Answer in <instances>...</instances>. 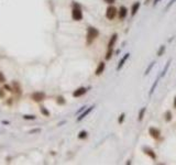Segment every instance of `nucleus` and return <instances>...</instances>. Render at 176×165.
I'll return each mask as SVG.
<instances>
[{"instance_id":"nucleus-32","label":"nucleus","mask_w":176,"mask_h":165,"mask_svg":"<svg viewBox=\"0 0 176 165\" xmlns=\"http://www.w3.org/2000/svg\"><path fill=\"white\" fill-rule=\"evenodd\" d=\"M0 97H5V92H3V89H0Z\"/></svg>"},{"instance_id":"nucleus-7","label":"nucleus","mask_w":176,"mask_h":165,"mask_svg":"<svg viewBox=\"0 0 176 165\" xmlns=\"http://www.w3.org/2000/svg\"><path fill=\"white\" fill-rule=\"evenodd\" d=\"M94 108H95V106H90V107H89V108L85 109L84 111H83V112H82V114L79 115V117H78V118H77V121H80V120H83V119H84L85 117H86V116L88 115V114H90V112H92V109H94Z\"/></svg>"},{"instance_id":"nucleus-27","label":"nucleus","mask_w":176,"mask_h":165,"mask_svg":"<svg viewBox=\"0 0 176 165\" xmlns=\"http://www.w3.org/2000/svg\"><path fill=\"white\" fill-rule=\"evenodd\" d=\"M175 1L176 0H171V1H169V3H167V6L165 7V10H169V8L171 7V6H173V3H174Z\"/></svg>"},{"instance_id":"nucleus-11","label":"nucleus","mask_w":176,"mask_h":165,"mask_svg":"<svg viewBox=\"0 0 176 165\" xmlns=\"http://www.w3.org/2000/svg\"><path fill=\"white\" fill-rule=\"evenodd\" d=\"M105 63L104 62H100L98 65V67H97V69H96V72H95V74L97 75V76H99V75H101L102 73H104V71H105Z\"/></svg>"},{"instance_id":"nucleus-17","label":"nucleus","mask_w":176,"mask_h":165,"mask_svg":"<svg viewBox=\"0 0 176 165\" xmlns=\"http://www.w3.org/2000/svg\"><path fill=\"white\" fill-rule=\"evenodd\" d=\"M87 136H88L87 131H80V132L78 133V139H86Z\"/></svg>"},{"instance_id":"nucleus-21","label":"nucleus","mask_w":176,"mask_h":165,"mask_svg":"<svg viewBox=\"0 0 176 165\" xmlns=\"http://www.w3.org/2000/svg\"><path fill=\"white\" fill-rule=\"evenodd\" d=\"M165 120L167 122L172 120V112H171V111H166V112H165Z\"/></svg>"},{"instance_id":"nucleus-4","label":"nucleus","mask_w":176,"mask_h":165,"mask_svg":"<svg viewBox=\"0 0 176 165\" xmlns=\"http://www.w3.org/2000/svg\"><path fill=\"white\" fill-rule=\"evenodd\" d=\"M31 98L35 102H40V101H42L45 98V94L41 93V92H36V93H33L31 95Z\"/></svg>"},{"instance_id":"nucleus-2","label":"nucleus","mask_w":176,"mask_h":165,"mask_svg":"<svg viewBox=\"0 0 176 165\" xmlns=\"http://www.w3.org/2000/svg\"><path fill=\"white\" fill-rule=\"evenodd\" d=\"M72 17L75 21H80L83 19V11L82 9L79 8L78 5L74 3V8H73V11H72Z\"/></svg>"},{"instance_id":"nucleus-14","label":"nucleus","mask_w":176,"mask_h":165,"mask_svg":"<svg viewBox=\"0 0 176 165\" xmlns=\"http://www.w3.org/2000/svg\"><path fill=\"white\" fill-rule=\"evenodd\" d=\"M145 111H147V108H145V107H143V108H142V109L140 110V111H139V117H138V120H139V121H142V120H143Z\"/></svg>"},{"instance_id":"nucleus-6","label":"nucleus","mask_w":176,"mask_h":165,"mask_svg":"<svg viewBox=\"0 0 176 165\" xmlns=\"http://www.w3.org/2000/svg\"><path fill=\"white\" fill-rule=\"evenodd\" d=\"M149 133H150V136H152L153 139H159V138H160V134H161L160 130L156 129V128H153V127H151V128L149 129Z\"/></svg>"},{"instance_id":"nucleus-8","label":"nucleus","mask_w":176,"mask_h":165,"mask_svg":"<svg viewBox=\"0 0 176 165\" xmlns=\"http://www.w3.org/2000/svg\"><path fill=\"white\" fill-rule=\"evenodd\" d=\"M129 57H130V54H129V53H127V54H126V55H124L123 57L120 59L119 64H118V66H117V71H120V69H121V68L123 67V65L126 64V62H127V59H128Z\"/></svg>"},{"instance_id":"nucleus-13","label":"nucleus","mask_w":176,"mask_h":165,"mask_svg":"<svg viewBox=\"0 0 176 165\" xmlns=\"http://www.w3.org/2000/svg\"><path fill=\"white\" fill-rule=\"evenodd\" d=\"M139 8H140V2H139V1H137L133 6H132V9H131V15H132V17H133L134 15H137V12H138Z\"/></svg>"},{"instance_id":"nucleus-3","label":"nucleus","mask_w":176,"mask_h":165,"mask_svg":"<svg viewBox=\"0 0 176 165\" xmlns=\"http://www.w3.org/2000/svg\"><path fill=\"white\" fill-rule=\"evenodd\" d=\"M117 12H118V10H117L116 7H113V6L108 7V9L106 10V17H107V19L113 20L116 18V15H117Z\"/></svg>"},{"instance_id":"nucleus-30","label":"nucleus","mask_w":176,"mask_h":165,"mask_svg":"<svg viewBox=\"0 0 176 165\" xmlns=\"http://www.w3.org/2000/svg\"><path fill=\"white\" fill-rule=\"evenodd\" d=\"M36 132H41V129H34L30 131V133H36Z\"/></svg>"},{"instance_id":"nucleus-28","label":"nucleus","mask_w":176,"mask_h":165,"mask_svg":"<svg viewBox=\"0 0 176 165\" xmlns=\"http://www.w3.org/2000/svg\"><path fill=\"white\" fill-rule=\"evenodd\" d=\"M6 81V77L3 76V74L0 72V83H5Z\"/></svg>"},{"instance_id":"nucleus-26","label":"nucleus","mask_w":176,"mask_h":165,"mask_svg":"<svg viewBox=\"0 0 176 165\" xmlns=\"http://www.w3.org/2000/svg\"><path fill=\"white\" fill-rule=\"evenodd\" d=\"M124 118H126V114H121L119 117V120H118V122H119L120 124L121 123H123V120H124Z\"/></svg>"},{"instance_id":"nucleus-22","label":"nucleus","mask_w":176,"mask_h":165,"mask_svg":"<svg viewBox=\"0 0 176 165\" xmlns=\"http://www.w3.org/2000/svg\"><path fill=\"white\" fill-rule=\"evenodd\" d=\"M23 119H25V120H35V116L24 115V116H23Z\"/></svg>"},{"instance_id":"nucleus-29","label":"nucleus","mask_w":176,"mask_h":165,"mask_svg":"<svg viewBox=\"0 0 176 165\" xmlns=\"http://www.w3.org/2000/svg\"><path fill=\"white\" fill-rule=\"evenodd\" d=\"M5 89H7V92H13L12 87L9 86V85H5Z\"/></svg>"},{"instance_id":"nucleus-31","label":"nucleus","mask_w":176,"mask_h":165,"mask_svg":"<svg viewBox=\"0 0 176 165\" xmlns=\"http://www.w3.org/2000/svg\"><path fill=\"white\" fill-rule=\"evenodd\" d=\"M86 108H87V107H86V106H83V107L80 108V109H79V110H78V111H77V114H79V112H83V111H84V110H85V109H86Z\"/></svg>"},{"instance_id":"nucleus-16","label":"nucleus","mask_w":176,"mask_h":165,"mask_svg":"<svg viewBox=\"0 0 176 165\" xmlns=\"http://www.w3.org/2000/svg\"><path fill=\"white\" fill-rule=\"evenodd\" d=\"M40 110H41V114H42V115H44L45 117H50V111L45 107H41L40 108Z\"/></svg>"},{"instance_id":"nucleus-23","label":"nucleus","mask_w":176,"mask_h":165,"mask_svg":"<svg viewBox=\"0 0 176 165\" xmlns=\"http://www.w3.org/2000/svg\"><path fill=\"white\" fill-rule=\"evenodd\" d=\"M112 53H113L112 50H108V52H107V54H106V56H105L106 59H110L111 56H112Z\"/></svg>"},{"instance_id":"nucleus-12","label":"nucleus","mask_w":176,"mask_h":165,"mask_svg":"<svg viewBox=\"0 0 176 165\" xmlns=\"http://www.w3.org/2000/svg\"><path fill=\"white\" fill-rule=\"evenodd\" d=\"M143 151H144V153L148 154L149 156L152 158V160H155V158H156V155H155V153L153 150H150V149H148V148H144Z\"/></svg>"},{"instance_id":"nucleus-5","label":"nucleus","mask_w":176,"mask_h":165,"mask_svg":"<svg viewBox=\"0 0 176 165\" xmlns=\"http://www.w3.org/2000/svg\"><path fill=\"white\" fill-rule=\"evenodd\" d=\"M87 88H85V87H79V88H77L74 93H73V96L74 97H76V98H78V97H82L83 95H85V94L87 93Z\"/></svg>"},{"instance_id":"nucleus-35","label":"nucleus","mask_w":176,"mask_h":165,"mask_svg":"<svg viewBox=\"0 0 176 165\" xmlns=\"http://www.w3.org/2000/svg\"><path fill=\"white\" fill-rule=\"evenodd\" d=\"M174 108H176V96L175 98H174Z\"/></svg>"},{"instance_id":"nucleus-33","label":"nucleus","mask_w":176,"mask_h":165,"mask_svg":"<svg viewBox=\"0 0 176 165\" xmlns=\"http://www.w3.org/2000/svg\"><path fill=\"white\" fill-rule=\"evenodd\" d=\"M105 2H107V3H114V1L116 0H104Z\"/></svg>"},{"instance_id":"nucleus-1","label":"nucleus","mask_w":176,"mask_h":165,"mask_svg":"<svg viewBox=\"0 0 176 165\" xmlns=\"http://www.w3.org/2000/svg\"><path fill=\"white\" fill-rule=\"evenodd\" d=\"M99 35V31L94 27H88L87 29V43H92V41Z\"/></svg>"},{"instance_id":"nucleus-20","label":"nucleus","mask_w":176,"mask_h":165,"mask_svg":"<svg viewBox=\"0 0 176 165\" xmlns=\"http://www.w3.org/2000/svg\"><path fill=\"white\" fill-rule=\"evenodd\" d=\"M157 81H159V79H156V80L154 81L153 86L151 87V89H150V93H149V95H152V94H153V92H154L155 88H156V86H157Z\"/></svg>"},{"instance_id":"nucleus-10","label":"nucleus","mask_w":176,"mask_h":165,"mask_svg":"<svg viewBox=\"0 0 176 165\" xmlns=\"http://www.w3.org/2000/svg\"><path fill=\"white\" fill-rule=\"evenodd\" d=\"M117 39H118V35L114 33V34L111 36V39H110L109 43H108V50H112L113 45H114V44H116V42H117Z\"/></svg>"},{"instance_id":"nucleus-18","label":"nucleus","mask_w":176,"mask_h":165,"mask_svg":"<svg viewBox=\"0 0 176 165\" xmlns=\"http://www.w3.org/2000/svg\"><path fill=\"white\" fill-rule=\"evenodd\" d=\"M13 86H14V90H15V93L19 94V95H21V88H20V85L17 84V83H13Z\"/></svg>"},{"instance_id":"nucleus-34","label":"nucleus","mask_w":176,"mask_h":165,"mask_svg":"<svg viewBox=\"0 0 176 165\" xmlns=\"http://www.w3.org/2000/svg\"><path fill=\"white\" fill-rule=\"evenodd\" d=\"M159 2H160V0H154V2H153V6H156Z\"/></svg>"},{"instance_id":"nucleus-15","label":"nucleus","mask_w":176,"mask_h":165,"mask_svg":"<svg viewBox=\"0 0 176 165\" xmlns=\"http://www.w3.org/2000/svg\"><path fill=\"white\" fill-rule=\"evenodd\" d=\"M169 64H171V59L167 61V63L165 64V67L163 68V72H162V74H161V77H164V76H165V74H166V72H167V69H169Z\"/></svg>"},{"instance_id":"nucleus-24","label":"nucleus","mask_w":176,"mask_h":165,"mask_svg":"<svg viewBox=\"0 0 176 165\" xmlns=\"http://www.w3.org/2000/svg\"><path fill=\"white\" fill-rule=\"evenodd\" d=\"M65 102H66V101H65V98H64V97H58V98H57V104H58V105H64Z\"/></svg>"},{"instance_id":"nucleus-9","label":"nucleus","mask_w":176,"mask_h":165,"mask_svg":"<svg viewBox=\"0 0 176 165\" xmlns=\"http://www.w3.org/2000/svg\"><path fill=\"white\" fill-rule=\"evenodd\" d=\"M118 13H119V18L120 19H124L128 15V9L124 6H121L119 9V11H118Z\"/></svg>"},{"instance_id":"nucleus-19","label":"nucleus","mask_w":176,"mask_h":165,"mask_svg":"<svg viewBox=\"0 0 176 165\" xmlns=\"http://www.w3.org/2000/svg\"><path fill=\"white\" fill-rule=\"evenodd\" d=\"M154 64H155V62H152L151 64L149 65V66H148V68L145 69V73H144V75H149V73H150V71H151V69L153 68V66H154Z\"/></svg>"},{"instance_id":"nucleus-25","label":"nucleus","mask_w":176,"mask_h":165,"mask_svg":"<svg viewBox=\"0 0 176 165\" xmlns=\"http://www.w3.org/2000/svg\"><path fill=\"white\" fill-rule=\"evenodd\" d=\"M164 52H165V46L162 45V46H161V49H160L159 52H157V55H159V56H161V55H163V53H164Z\"/></svg>"}]
</instances>
